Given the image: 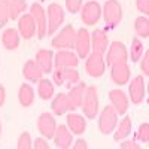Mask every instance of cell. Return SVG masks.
Instances as JSON below:
<instances>
[{"label": "cell", "mask_w": 149, "mask_h": 149, "mask_svg": "<svg viewBox=\"0 0 149 149\" xmlns=\"http://www.w3.org/2000/svg\"><path fill=\"white\" fill-rule=\"evenodd\" d=\"M81 109L84 112V116L88 119H95L100 110V100H98V90L95 85H86V90L82 98Z\"/></svg>", "instance_id": "6da1fadb"}, {"label": "cell", "mask_w": 149, "mask_h": 149, "mask_svg": "<svg viewBox=\"0 0 149 149\" xmlns=\"http://www.w3.org/2000/svg\"><path fill=\"white\" fill-rule=\"evenodd\" d=\"M102 15L107 29L118 27L122 21V6L119 0H106L104 6L102 8Z\"/></svg>", "instance_id": "7a4b0ae2"}, {"label": "cell", "mask_w": 149, "mask_h": 149, "mask_svg": "<svg viewBox=\"0 0 149 149\" xmlns=\"http://www.w3.org/2000/svg\"><path fill=\"white\" fill-rule=\"evenodd\" d=\"M64 17H66V12L61 5H58V3L48 5V9H46V19H48L46 36H52L60 30L61 24L64 22Z\"/></svg>", "instance_id": "3957f363"}, {"label": "cell", "mask_w": 149, "mask_h": 149, "mask_svg": "<svg viewBox=\"0 0 149 149\" xmlns=\"http://www.w3.org/2000/svg\"><path fill=\"white\" fill-rule=\"evenodd\" d=\"M128 61V49L119 40H113L112 43H109L107 51H106V57H104V63L106 66H112L116 63H127Z\"/></svg>", "instance_id": "277c9868"}, {"label": "cell", "mask_w": 149, "mask_h": 149, "mask_svg": "<svg viewBox=\"0 0 149 149\" xmlns=\"http://www.w3.org/2000/svg\"><path fill=\"white\" fill-rule=\"evenodd\" d=\"M118 113L112 106H106L102 109L100 115H98V130L102 134L109 136L113 133L116 124H118Z\"/></svg>", "instance_id": "5b68a950"}, {"label": "cell", "mask_w": 149, "mask_h": 149, "mask_svg": "<svg viewBox=\"0 0 149 149\" xmlns=\"http://www.w3.org/2000/svg\"><path fill=\"white\" fill-rule=\"evenodd\" d=\"M74 37H76V30L72 24H67L60 30L57 36L52 37L51 46L55 49H72L74 46Z\"/></svg>", "instance_id": "8992f818"}, {"label": "cell", "mask_w": 149, "mask_h": 149, "mask_svg": "<svg viewBox=\"0 0 149 149\" xmlns=\"http://www.w3.org/2000/svg\"><path fill=\"white\" fill-rule=\"evenodd\" d=\"M85 72L91 78H102L106 72L104 57L97 52H90L85 58Z\"/></svg>", "instance_id": "52a82bcc"}, {"label": "cell", "mask_w": 149, "mask_h": 149, "mask_svg": "<svg viewBox=\"0 0 149 149\" xmlns=\"http://www.w3.org/2000/svg\"><path fill=\"white\" fill-rule=\"evenodd\" d=\"M81 19L85 26H95L102 18V6L95 0H88L81 8Z\"/></svg>", "instance_id": "ba28073f"}, {"label": "cell", "mask_w": 149, "mask_h": 149, "mask_svg": "<svg viewBox=\"0 0 149 149\" xmlns=\"http://www.w3.org/2000/svg\"><path fill=\"white\" fill-rule=\"evenodd\" d=\"M74 51L76 55L79 57V60H85L88 57V54L91 52V33L81 27L79 30H76V37H74Z\"/></svg>", "instance_id": "9c48e42d"}, {"label": "cell", "mask_w": 149, "mask_h": 149, "mask_svg": "<svg viewBox=\"0 0 149 149\" xmlns=\"http://www.w3.org/2000/svg\"><path fill=\"white\" fill-rule=\"evenodd\" d=\"M145 95H146V82L142 74H137L131 81H128V100H131L133 104H140L145 100Z\"/></svg>", "instance_id": "30bf717a"}, {"label": "cell", "mask_w": 149, "mask_h": 149, "mask_svg": "<svg viewBox=\"0 0 149 149\" xmlns=\"http://www.w3.org/2000/svg\"><path fill=\"white\" fill-rule=\"evenodd\" d=\"M29 14L33 17L34 22H36V36L37 39H43L46 36V30H48V19H46V9L40 5V3H33L30 6V12Z\"/></svg>", "instance_id": "8fae6325"}, {"label": "cell", "mask_w": 149, "mask_h": 149, "mask_svg": "<svg viewBox=\"0 0 149 149\" xmlns=\"http://www.w3.org/2000/svg\"><path fill=\"white\" fill-rule=\"evenodd\" d=\"M36 127L45 139H48V140L52 139L54 133L57 130V122H55L54 113H51V112H42L36 121Z\"/></svg>", "instance_id": "7c38bea8"}, {"label": "cell", "mask_w": 149, "mask_h": 149, "mask_svg": "<svg viewBox=\"0 0 149 149\" xmlns=\"http://www.w3.org/2000/svg\"><path fill=\"white\" fill-rule=\"evenodd\" d=\"M85 90H86V84L81 82V81L76 85H73L72 88H69V93L66 94V97H67V110L74 112L76 109L81 107Z\"/></svg>", "instance_id": "4fadbf2b"}, {"label": "cell", "mask_w": 149, "mask_h": 149, "mask_svg": "<svg viewBox=\"0 0 149 149\" xmlns=\"http://www.w3.org/2000/svg\"><path fill=\"white\" fill-rule=\"evenodd\" d=\"M18 24H17V30L19 33V36L22 37V39H31V37L36 36V31H37V27H36V22L33 19V17L29 14V12H26V14H22L18 19Z\"/></svg>", "instance_id": "5bb4252c"}, {"label": "cell", "mask_w": 149, "mask_h": 149, "mask_svg": "<svg viewBox=\"0 0 149 149\" xmlns=\"http://www.w3.org/2000/svg\"><path fill=\"white\" fill-rule=\"evenodd\" d=\"M79 64V57L76 52L70 51V49H60L54 55V67L61 69H70V67H78Z\"/></svg>", "instance_id": "9a60e30c"}, {"label": "cell", "mask_w": 149, "mask_h": 149, "mask_svg": "<svg viewBox=\"0 0 149 149\" xmlns=\"http://www.w3.org/2000/svg\"><path fill=\"white\" fill-rule=\"evenodd\" d=\"M131 78V70L128 63H116V64H112L110 66V79L115 85L122 86L128 84Z\"/></svg>", "instance_id": "2e32d148"}, {"label": "cell", "mask_w": 149, "mask_h": 149, "mask_svg": "<svg viewBox=\"0 0 149 149\" xmlns=\"http://www.w3.org/2000/svg\"><path fill=\"white\" fill-rule=\"evenodd\" d=\"M109 100H110V106L116 110L118 115H125L127 110H128V106H130V100H128V95L121 91L119 88L118 90H110L109 91Z\"/></svg>", "instance_id": "e0dca14e"}, {"label": "cell", "mask_w": 149, "mask_h": 149, "mask_svg": "<svg viewBox=\"0 0 149 149\" xmlns=\"http://www.w3.org/2000/svg\"><path fill=\"white\" fill-rule=\"evenodd\" d=\"M109 46V37L103 29H95L91 33V51L104 55Z\"/></svg>", "instance_id": "ac0fdd59"}, {"label": "cell", "mask_w": 149, "mask_h": 149, "mask_svg": "<svg viewBox=\"0 0 149 149\" xmlns=\"http://www.w3.org/2000/svg\"><path fill=\"white\" fill-rule=\"evenodd\" d=\"M54 51L52 49H39L34 55V61L36 64L42 69L43 73H51L54 69Z\"/></svg>", "instance_id": "d6986e66"}, {"label": "cell", "mask_w": 149, "mask_h": 149, "mask_svg": "<svg viewBox=\"0 0 149 149\" xmlns=\"http://www.w3.org/2000/svg\"><path fill=\"white\" fill-rule=\"evenodd\" d=\"M54 143L60 149H69L73 143V133L69 130L67 125H57V130L52 137Z\"/></svg>", "instance_id": "ffe728a7"}, {"label": "cell", "mask_w": 149, "mask_h": 149, "mask_svg": "<svg viewBox=\"0 0 149 149\" xmlns=\"http://www.w3.org/2000/svg\"><path fill=\"white\" fill-rule=\"evenodd\" d=\"M43 72L42 69L36 64V61L34 60H27L26 63H24L22 66V76L26 81L31 82V84H36V82H39L42 78H43Z\"/></svg>", "instance_id": "44dd1931"}, {"label": "cell", "mask_w": 149, "mask_h": 149, "mask_svg": "<svg viewBox=\"0 0 149 149\" xmlns=\"http://www.w3.org/2000/svg\"><path fill=\"white\" fill-rule=\"evenodd\" d=\"M66 125L69 127V130L73 134H84L86 130V121L82 115L79 113H74V112H70V113L66 116Z\"/></svg>", "instance_id": "7402d4cb"}, {"label": "cell", "mask_w": 149, "mask_h": 149, "mask_svg": "<svg viewBox=\"0 0 149 149\" xmlns=\"http://www.w3.org/2000/svg\"><path fill=\"white\" fill-rule=\"evenodd\" d=\"M19 42H21V36H19L17 29L10 27V29H6L2 33V43L8 51H15L19 46Z\"/></svg>", "instance_id": "603a6c76"}, {"label": "cell", "mask_w": 149, "mask_h": 149, "mask_svg": "<svg viewBox=\"0 0 149 149\" xmlns=\"http://www.w3.org/2000/svg\"><path fill=\"white\" fill-rule=\"evenodd\" d=\"M133 130V121H131V116H124L119 124H116V127L113 130V139L116 142L119 140H124L125 137H128L130 133Z\"/></svg>", "instance_id": "cb8c5ba5"}, {"label": "cell", "mask_w": 149, "mask_h": 149, "mask_svg": "<svg viewBox=\"0 0 149 149\" xmlns=\"http://www.w3.org/2000/svg\"><path fill=\"white\" fill-rule=\"evenodd\" d=\"M18 102L22 107H30L34 103V90L30 84H22L18 88Z\"/></svg>", "instance_id": "d4e9b609"}, {"label": "cell", "mask_w": 149, "mask_h": 149, "mask_svg": "<svg viewBox=\"0 0 149 149\" xmlns=\"http://www.w3.org/2000/svg\"><path fill=\"white\" fill-rule=\"evenodd\" d=\"M37 94L42 100L48 102V100H52V97L55 95V88H54V82L49 81V79H40L37 82Z\"/></svg>", "instance_id": "484cf974"}, {"label": "cell", "mask_w": 149, "mask_h": 149, "mask_svg": "<svg viewBox=\"0 0 149 149\" xmlns=\"http://www.w3.org/2000/svg\"><path fill=\"white\" fill-rule=\"evenodd\" d=\"M51 109H52V113L55 116H61L67 112V97L64 93H60L55 97H52Z\"/></svg>", "instance_id": "4316f807"}, {"label": "cell", "mask_w": 149, "mask_h": 149, "mask_svg": "<svg viewBox=\"0 0 149 149\" xmlns=\"http://www.w3.org/2000/svg\"><path fill=\"white\" fill-rule=\"evenodd\" d=\"M27 0H9V19L15 21L22 14H26Z\"/></svg>", "instance_id": "83f0119b"}, {"label": "cell", "mask_w": 149, "mask_h": 149, "mask_svg": "<svg viewBox=\"0 0 149 149\" xmlns=\"http://www.w3.org/2000/svg\"><path fill=\"white\" fill-rule=\"evenodd\" d=\"M143 52H145L143 42L139 39V37H134V39L131 40V48H130V51H128V57L131 60V63H137V61L142 58Z\"/></svg>", "instance_id": "f1b7e54d"}, {"label": "cell", "mask_w": 149, "mask_h": 149, "mask_svg": "<svg viewBox=\"0 0 149 149\" xmlns=\"http://www.w3.org/2000/svg\"><path fill=\"white\" fill-rule=\"evenodd\" d=\"M134 31L137 34V37L148 39L149 37V19H148V17L140 15L134 19Z\"/></svg>", "instance_id": "f546056e"}, {"label": "cell", "mask_w": 149, "mask_h": 149, "mask_svg": "<svg viewBox=\"0 0 149 149\" xmlns=\"http://www.w3.org/2000/svg\"><path fill=\"white\" fill-rule=\"evenodd\" d=\"M64 76H66L64 85L67 86V88H72L73 85H76V84L81 81V74H79V72L76 70V67L64 69Z\"/></svg>", "instance_id": "4dcf8cb0"}, {"label": "cell", "mask_w": 149, "mask_h": 149, "mask_svg": "<svg viewBox=\"0 0 149 149\" xmlns=\"http://www.w3.org/2000/svg\"><path fill=\"white\" fill-rule=\"evenodd\" d=\"M17 148L18 149H31L33 148V139H31L30 133L24 131L19 134V137L17 140Z\"/></svg>", "instance_id": "1f68e13d"}, {"label": "cell", "mask_w": 149, "mask_h": 149, "mask_svg": "<svg viewBox=\"0 0 149 149\" xmlns=\"http://www.w3.org/2000/svg\"><path fill=\"white\" fill-rule=\"evenodd\" d=\"M9 21V0H0V29Z\"/></svg>", "instance_id": "d6a6232c"}, {"label": "cell", "mask_w": 149, "mask_h": 149, "mask_svg": "<svg viewBox=\"0 0 149 149\" xmlns=\"http://www.w3.org/2000/svg\"><path fill=\"white\" fill-rule=\"evenodd\" d=\"M136 137H137V140L142 142V143L149 142V124L148 122H143L139 125V130L136 133Z\"/></svg>", "instance_id": "836d02e7"}, {"label": "cell", "mask_w": 149, "mask_h": 149, "mask_svg": "<svg viewBox=\"0 0 149 149\" xmlns=\"http://www.w3.org/2000/svg\"><path fill=\"white\" fill-rule=\"evenodd\" d=\"M52 82L54 85H64V81H66V76H64V69H61V67H55L52 69Z\"/></svg>", "instance_id": "e575fe53"}, {"label": "cell", "mask_w": 149, "mask_h": 149, "mask_svg": "<svg viewBox=\"0 0 149 149\" xmlns=\"http://www.w3.org/2000/svg\"><path fill=\"white\" fill-rule=\"evenodd\" d=\"M64 5L70 14H78L84 5V0H64Z\"/></svg>", "instance_id": "d590c367"}, {"label": "cell", "mask_w": 149, "mask_h": 149, "mask_svg": "<svg viewBox=\"0 0 149 149\" xmlns=\"http://www.w3.org/2000/svg\"><path fill=\"white\" fill-rule=\"evenodd\" d=\"M136 8L139 12H142V15H149V0H136Z\"/></svg>", "instance_id": "8d00e7d4"}, {"label": "cell", "mask_w": 149, "mask_h": 149, "mask_svg": "<svg viewBox=\"0 0 149 149\" xmlns=\"http://www.w3.org/2000/svg\"><path fill=\"white\" fill-rule=\"evenodd\" d=\"M140 60H142V63H140V70L143 72L145 76H148V74H149V54L145 51Z\"/></svg>", "instance_id": "74e56055"}, {"label": "cell", "mask_w": 149, "mask_h": 149, "mask_svg": "<svg viewBox=\"0 0 149 149\" xmlns=\"http://www.w3.org/2000/svg\"><path fill=\"white\" fill-rule=\"evenodd\" d=\"M33 148L34 149H49L51 146H49V143H48V139H45L42 136V137H37L33 142Z\"/></svg>", "instance_id": "f35d334b"}, {"label": "cell", "mask_w": 149, "mask_h": 149, "mask_svg": "<svg viewBox=\"0 0 149 149\" xmlns=\"http://www.w3.org/2000/svg\"><path fill=\"white\" fill-rule=\"evenodd\" d=\"M119 146L122 149H139L140 148V145L136 142V140H125V142H122Z\"/></svg>", "instance_id": "ab89813d"}, {"label": "cell", "mask_w": 149, "mask_h": 149, "mask_svg": "<svg viewBox=\"0 0 149 149\" xmlns=\"http://www.w3.org/2000/svg\"><path fill=\"white\" fill-rule=\"evenodd\" d=\"M73 148L74 149H86V148H88V143H86L84 139H79L76 142H73Z\"/></svg>", "instance_id": "60d3db41"}, {"label": "cell", "mask_w": 149, "mask_h": 149, "mask_svg": "<svg viewBox=\"0 0 149 149\" xmlns=\"http://www.w3.org/2000/svg\"><path fill=\"white\" fill-rule=\"evenodd\" d=\"M5 102H6V90H5V86L0 84V107H3Z\"/></svg>", "instance_id": "b9f144b4"}, {"label": "cell", "mask_w": 149, "mask_h": 149, "mask_svg": "<svg viewBox=\"0 0 149 149\" xmlns=\"http://www.w3.org/2000/svg\"><path fill=\"white\" fill-rule=\"evenodd\" d=\"M0 136H2V122H0Z\"/></svg>", "instance_id": "7bdbcfd3"}, {"label": "cell", "mask_w": 149, "mask_h": 149, "mask_svg": "<svg viewBox=\"0 0 149 149\" xmlns=\"http://www.w3.org/2000/svg\"><path fill=\"white\" fill-rule=\"evenodd\" d=\"M39 2H45V0H39Z\"/></svg>", "instance_id": "ee69618b"}]
</instances>
